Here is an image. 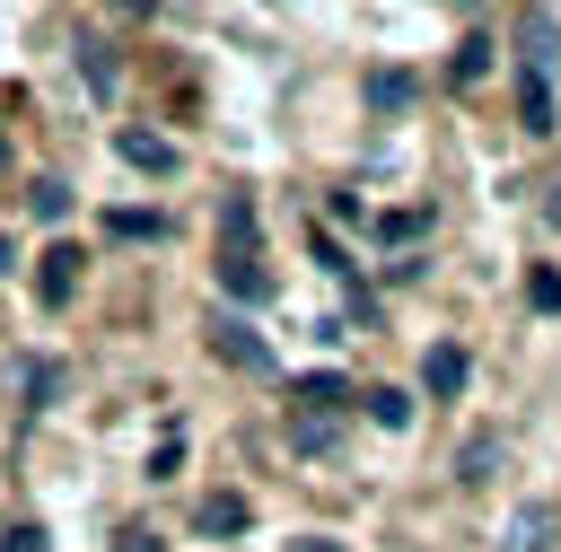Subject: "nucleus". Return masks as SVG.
Returning <instances> with one entry per match:
<instances>
[{"instance_id":"obj_20","label":"nucleus","mask_w":561,"mask_h":552,"mask_svg":"<svg viewBox=\"0 0 561 552\" xmlns=\"http://www.w3.org/2000/svg\"><path fill=\"white\" fill-rule=\"evenodd\" d=\"M0 552H53V534H44V526H26V517H18V526H0Z\"/></svg>"},{"instance_id":"obj_11","label":"nucleus","mask_w":561,"mask_h":552,"mask_svg":"<svg viewBox=\"0 0 561 552\" xmlns=\"http://www.w3.org/2000/svg\"><path fill=\"white\" fill-rule=\"evenodd\" d=\"M359 403H368V421H377V429H403V421H412V394H403V386H368Z\"/></svg>"},{"instance_id":"obj_1","label":"nucleus","mask_w":561,"mask_h":552,"mask_svg":"<svg viewBox=\"0 0 561 552\" xmlns=\"http://www.w3.org/2000/svg\"><path fill=\"white\" fill-rule=\"evenodd\" d=\"M79 272H88V254H79L70 237L44 245V254H35V298H44V307H70V298H79Z\"/></svg>"},{"instance_id":"obj_14","label":"nucleus","mask_w":561,"mask_h":552,"mask_svg":"<svg viewBox=\"0 0 561 552\" xmlns=\"http://www.w3.org/2000/svg\"><path fill=\"white\" fill-rule=\"evenodd\" d=\"M219 245H254V202H245V193L219 202Z\"/></svg>"},{"instance_id":"obj_16","label":"nucleus","mask_w":561,"mask_h":552,"mask_svg":"<svg viewBox=\"0 0 561 552\" xmlns=\"http://www.w3.org/2000/svg\"><path fill=\"white\" fill-rule=\"evenodd\" d=\"M289 438H298V456H324V447H333L342 429H333L324 412H298V421H289Z\"/></svg>"},{"instance_id":"obj_21","label":"nucleus","mask_w":561,"mask_h":552,"mask_svg":"<svg viewBox=\"0 0 561 552\" xmlns=\"http://www.w3.org/2000/svg\"><path fill=\"white\" fill-rule=\"evenodd\" d=\"M79 53H88V88L105 96V88H114V61H105V44H79Z\"/></svg>"},{"instance_id":"obj_18","label":"nucleus","mask_w":561,"mask_h":552,"mask_svg":"<svg viewBox=\"0 0 561 552\" xmlns=\"http://www.w3.org/2000/svg\"><path fill=\"white\" fill-rule=\"evenodd\" d=\"M517 44H526V70H543V61H552V18H526Z\"/></svg>"},{"instance_id":"obj_8","label":"nucleus","mask_w":561,"mask_h":552,"mask_svg":"<svg viewBox=\"0 0 561 552\" xmlns=\"http://www.w3.org/2000/svg\"><path fill=\"white\" fill-rule=\"evenodd\" d=\"M421 386H430V394H465V350H456V342H430Z\"/></svg>"},{"instance_id":"obj_24","label":"nucleus","mask_w":561,"mask_h":552,"mask_svg":"<svg viewBox=\"0 0 561 552\" xmlns=\"http://www.w3.org/2000/svg\"><path fill=\"white\" fill-rule=\"evenodd\" d=\"M289 552H342V543H333V534H298Z\"/></svg>"},{"instance_id":"obj_13","label":"nucleus","mask_w":561,"mask_h":552,"mask_svg":"<svg viewBox=\"0 0 561 552\" xmlns=\"http://www.w3.org/2000/svg\"><path fill=\"white\" fill-rule=\"evenodd\" d=\"M105 237L140 245V237H167V219H158V210H105Z\"/></svg>"},{"instance_id":"obj_5","label":"nucleus","mask_w":561,"mask_h":552,"mask_svg":"<svg viewBox=\"0 0 561 552\" xmlns=\"http://www.w3.org/2000/svg\"><path fill=\"white\" fill-rule=\"evenodd\" d=\"M114 149H123V166H140V175H175V140H158V131H114Z\"/></svg>"},{"instance_id":"obj_23","label":"nucleus","mask_w":561,"mask_h":552,"mask_svg":"<svg viewBox=\"0 0 561 552\" xmlns=\"http://www.w3.org/2000/svg\"><path fill=\"white\" fill-rule=\"evenodd\" d=\"M114 552H167V543H158L149 526H123V534H114Z\"/></svg>"},{"instance_id":"obj_6","label":"nucleus","mask_w":561,"mask_h":552,"mask_svg":"<svg viewBox=\"0 0 561 552\" xmlns=\"http://www.w3.org/2000/svg\"><path fill=\"white\" fill-rule=\"evenodd\" d=\"M517 123H526L535 140L561 123V105H552V79H543V70H526V88H517Z\"/></svg>"},{"instance_id":"obj_15","label":"nucleus","mask_w":561,"mask_h":552,"mask_svg":"<svg viewBox=\"0 0 561 552\" xmlns=\"http://www.w3.org/2000/svg\"><path fill=\"white\" fill-rule=\"evenodd\" d=\"M377 237H386V245H412V237H430V210H421V202H412V210H386Z\"/></svg>"},{"instance_id":"obj_7","label":"nucleus","mask_w":561,"mask_h":552,"mask_svg":"<svg viewBox=\"0 0 561 552\" xmlns=\"http://www.w3.org/2000/svg\"><path fill=\"white\" fill-rule=\"evenodd\" d=\"M245 517H254V508H245V491H210V499L193 508V526H202V534H245Z\"/></svg>"},{"instance_id":"obj_10","label":"nucleus","mask_w":561,"mask_h":552,"mask_svg":"<svg viewBox=\"0 0 561 552\" xmlns=\"http://www.w3.org/2000/svg\"><path fill=\"white\" fill-rule=\"evenodd\" d=\"M368 105L377 114H403L412 105V70H368Z\"/></svg>"},{"instance_id":"obj_9","label":"nucleus","mask_w":561,"mask_h":552,"mask_svg":"<svg viewBox=\"0 0 561 552\" xmlns=\"http://www.w3.org/2000/svg\"><path fill=\"white\" fill-rule=\"evenodd\" d=\"M482 70H491V35H465V44L447 53V79H456V88H473Z\"/></svg>"},{"instance_id":"obj_2","label":"nucleus","mask_w":561,"mask_h":552,"mask_svg":"<svg viewBox=\"0 0 561 552\" xmlns=\"http://www.w3.org/2000/svg\"><path fill=\"white\" fill-rule=\"evenodd\" d=\"M219 289H228V298H245V307H263V298H272L263 245H219Z\"/></svg>"},{"instance_id":"obj_22","label":"nucleus","mask_w":561,"mask_h":552,"mask_svg":"<svg viewBox=\"0 0 561 552\" xmlns=\"http://www.w3.org/2000/svg\"><path fill=\"white\" fill-rule=\"evenodd\" d=\"M175 464H184V438H158V456H149V482H167Z\"/></svg>"},{"instance_id":"obj_12","label":"nucleus","mask_w":561,"mask_h":552,"mask_svg":"<svg viewBox=\"0 0 561 552\" xmlns=\"http://www.w3.org/2000/svg\"><path fill=\"white\" fill-rule=\"evenodd\" d=\"M552 526H561L552 508H526V517L508 526V552H552Z\"/></svg>"},{"instance_id":"obj_17","label":"nucleus","mask_w":561,"mask_h":552,"mask_svg":"<svg viewBox=\"0 0 561 552\" xmlns=\"http://www.w3.org/2000/svg\"><path fill=\"white\" fill-rule=\"evenodd\" d=\"M26 202H35V219H70V184H61V175H44Z\"/></svg>"},{"instance_id":"obj_4","label":"nucleus","mask_w":561,"mask_h":552,"mask_svg":"<svg viewBox=\"0 0 561 552\" xmlns=\"http://www.w3.org/2000/svg\"><path fill=\"white\" fill-rule=\"evenodd\" d=\"M289 403H298V412H324V421H333V412L351 403V377H333V368H307V377H289Z\"/></svg>"},{"instance_id":"obj_19","label":"nucleus","mask_w":561,"mask_h":552,"mask_svg":"<svg viewBox=\"0 0 561 552\" xmlns=\"http://www.w3.org/2000/svg\"><path fill=\"white\" fill-rule=\"evenodd\" d=\"M526 298H535L543 315H561V272H543V263H535V272H526Z\"/></svg>"},{"instance_id":"obj_3","label":"nucleus","mask_w":561,"mask_h":552,"mask_svg":"<svg viewBox=\"0 0 561 552\" xmlns=\"http://www.w3.org/2000/svg\"><path fill=\"white\" fill-rule=\"evenodd\" d=\"M210 359H228V368H254V377L272 368L263 333H254V324H237V315H219V324H210Z\"/></svg>"}]
</instances>
